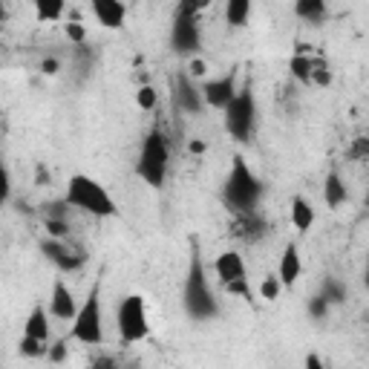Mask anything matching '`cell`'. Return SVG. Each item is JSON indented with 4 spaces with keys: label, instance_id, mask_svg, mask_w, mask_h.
<instances>
[{
    "label": "cell",
    "instance_id": "d590c367",
    "mask_svg": "<svg viewBox=\"0 0 369 369\" xmlns=\"http://www.w3.org/2000/svg\"><path fill=\"white\" fill-rule=\"evenodd\" d=\"M58 67H61V64H58L55 58H46V61L40 64V70H43L46 75H55V72H58Z\"/></svg>",
    "mask_w": 369,
    "mask_h": 369
},
{
    "label": "cell",
    "instance_id": "603a6c76",
    "mask_svg": "<svg viewBox=\"0 0 369 369\" xmlns=\"http://www.w3.org/2000/svg\"><path fill=\"white\" fill-rule=\"evenodd\" d=\"M320 294L326 297V303H329V306H332V303H343V300H346V289L335 280V277H326V280H323Z\"/></svg>",
    "mask_w": 369,
    "mask_h": 369
},
{
    "label": "cell",
    "instance_id": "e0dca14e",
    "mask_svg": "<svg viewBox=\"0 0 369 369\" xmlns=\"http://www.w3.org/2000/svg\"><path fill=\"white\" fill-rule=\"evenodd\" d=\"M346 184L341 182V176L335 173V170H329V176H326V182H323V199H326V205L329 208H338V205H343L346 202Z\"/></svg>",
    "mask_w": 369,
    "mask_h": 369
},
{
    "label": "cell",
    "instance_id": "ffe728a7",
    "mask_svg": "<svg viewBox=\"0 0 369 369\" xmlns=\"http://www.w3.org/2000/svg\"><path fill=\"white\" fill-rule=\"evenodd\" d=\"M312 222H314L312 205H309L303 197H294V199H292V225H294L297 231H309Z\"/></svg>",
    "mask_w": 369,
    "mask_h": 369
},
{
    "label": "cell",
    "instance_id": "ba28073f",
    "mask_svg": "<svg viewBox=\"0 0 369 369\" xmlns=\"http://www.w3.org/2000/svg\"><path fill=\"white\" fill-rule=\"evenodd\" d=\"M170 43L179 55H188V53H197L199 50V23L194 15H182L176 12V21H173V32H170Z\"/></svg>",
    "mask_w": 369,
    "mask_h": 369
},
{
    "label": "cell",
    "instance_id": "cb8c5ba5",
    "mask_svg": "<svg viewBox=\"0 0 369 369\" xmlns=\"http://www.w3.org/2000/svg\"><path fill=\"white\" fill-rule=\"evenodd\" d=\"M280 292H283L280 277H277V274H268L265 280H263V286H260V294H263L265 300H277V297H280Z\"/></svg>",
    "mask_w": 369,
    "mask_h": 369
},
{
    "label": "cell",
    "instance_id": "30bf717a",
    "mask_svg": "<svg viewBox=\"0 0 369 369\" xmlns=\"http://www.w3.org/2000/svg\"><path fill=\"white\" fill-rule=\"evenodd\" d=\"M231 234L246 240V243H257L265 234V219L257 211H243L234 214V225H231Z\"/></svg>",
    "mask_w": 369,
    "mask_h": 369
},
{
    "label": "cell",
    "instance_id": "2e32d148",
    "mask_svg": "<svg viewBox=\"0 0 369 369\" xmlns=\"http://www.w3.org/2000/svg\"><path fill=\"white\" fill-rule=\"evenodd\" d=\"M176 92H179V104H182L184 110H188V113H199V107H202V92L194 89L191 78L184 75V72H179V78H176Z\"/></svg>",
    "mask_w": 369,
    "mask_h": 369
},
{
    "label": "cell",
    "instance_id": "9a60e30c",
    "mask_svg": "<svg viewBox=\"0 0 369 369\" xmlns=\"http://www.w3.org/2000/svg\"><path fill=\"white\" fill-rule=\"evenodd\" d=\"M78 312V303H75V294L58 280L55 289H53V314L61 317V320H72Z\"/></svg>",
    "mask_w": 369,
    "mask_h": 369
},
{
    "label": "cell",
    "instance_id": "7402d4cb",
    "mask_svg": "<svg viewBox=\"0 0 369 369\" xmlns=\"http://www.w3.org/2000/svg\"><path fill=\"white\" fill-rule=\"evenodd\" d=\"M35 12L40 23H50V21H61L64 15V0H35Z\"/></svg>",
    "mask_w": 369,
    "mask_h": 369
},
{
    "label": "cell",
    "instance_id": "d4e9b609",
    "mask_svg": "<svg viewBox=\"0 0 369 369\" xmlns=\"http://www.w3.org/2000/svg\"><path fill=\"white\" fill-rule=\"evenodd\" d=\"M46 234H50L53 240H67V237H70V225H67V219L46 216Z\"/></svg>",
    "mask_w": 369,
    "mask_h": 369
},
{
    "label": "cell",
    "instance_id": "4316f807",
    "mask_svg": "<svg viewBox=\"0 0 369 369\" xmlns=\"http://www.w3.org/2000/svg\"><path fill=\"white\" fill-rule=\"evenodd\" d=\"M43 352H46L43 341H38V338H32V335H23V338H21V355L38 358V355H43Z\"/></svg>",
    "mask_w": 369,
    "mask_h": 369
},
{
    "label": "cell",
    "instance_id": "7c38bea8",
    "mask_svg": "<svg viewBox=\"0 0 369 369\" xmlns=\"http://www.w3.org/2000/svg\"><path fill=\"white\" fill-rule=\"evenodd\" d=\"M92 12H96L99 23L107 29H119L124 23V4L121 0H89Z\"/></svg>",
    "mask_w": 369,
    "mask_h": 369
},
{
    "label": "cell",
    "instance_id": "f35d334b",
    "mask_svg": "<svg viewBox=\"0 0 369 369\" xmlns=\"http://www.w3.org/2000/svg\"><path fill=\"white\" fill-rule=\"evenodd\" d=\"M191 153H205V142H191Z\"/></svg>",
    "mask_w": 369,
    "mask_h": 369
},
{
    "label": "cell",
    "instance_id": "d6a6232c",
    "mask_svg": "<svg viewBox=\"0 0 369 369\" xmlns=\"http://www.w3.org/2000/svg\"><path fill=\"white\" fill-rule=\"evenodd\" d=\"M84 35H87V32H84V26H81V23H67V38H70V40L84 43Z\"/></svg>",
    "mask_w": 369,
    "mask_h": 369
},
{
    "label": "cell",
    "instance_id": "8fae6325",
    "mask_svg": "<svg viewBox=\"0 0 369 369\" xmlns=\"http://www.w3.org/2000/svg\"><path fill=\"white\" fill-rule=\"evenodd\" d=\"M40 251H43L46 257H50L61 271H78V268L84 265V260H87L81 251L72 254L61 240H43V243H40Z\"/></svg>",
    "mask_w": 369,
    "mask_h": 369
},
{
    "label": "cell",
    "instance_id": "5b68a950",
    "mask_svg": "<svg viewBox=\"0 0 369 369\" xmlns=\"http://www.w3.org/2000/svg\"><path fill=\"white\" fill-rule=\"evenodd\" d=\"M72 338L87 343V346H99L104 341V326H101V286L96 283L92 292L87 294L84 306L72 317Z\"/></svg>",
    "mask_w": 369,
    "mask_h": 369
},
{
    "label": "cell",
    "instance_id": "3957f363",
    "mask_svg": "<svg viewBox=\"0 0 369 369\" xmlns=\"http://www.w3.org/2000/svg\"><path fill=\"white\" fill-rule=\"evenodd\" d=\"M64 202L72 208H81L84 214H92V216H113L116 214V205H113L110 194L104 191V184H99L96 179H89L84 173L70 176V188H67Z\"/></svg>",
    "mask_w": 369,
    "mask_h": 369
},
{
    "label": "cell",
    "instance_id": "ab89813d",
    "mask_svg": "<svg viewBox=\"0 0 369 369\" xmlns=\"http://www.w3.org/2000/svg\"><path fill=\"white\" fill-rule=\"evenodd\" d=\"M43 182H50V173H46L43 167H38V184H43Z\"/></svg>",
    "mask_w": 369,
    "mask_h": 369
},
{
    "label": "cell",
    "instance_id": "7a4b0ae2",
    "mask_svg": "<svg viewBox=\"0 0 369 369\" xmlns=\"http://www.w3.org/2000/svg\"><path fill=\"white\" fill-rule=\"evenodd\" d=\"M263 182L248 170L246 159L237 156L234 165H231V173L222 184V202L231 214H243V211H254L263 199Z\"/></svg>",
    "mask_w": 369,
    "mask_h": 369
},
{
    "label": "cell",
    "instance_id": "1f68e13d",
    "mask_svg": "<svg viewBox=\"0 0 369 369\" xmlns=\"http://www.w3.org/2000/svg\"><path fill=\"white\" fill-rule=\"evenodd\" d=\"M225 289H228L231 294H243L246 300H251V292H248V286H246V277H240V280H231V283H225Z\"/></svg>",
    "mask_w": 369,
    "mask_h": 369
},
{
    "label": "cell",
    "instance_id": "60d3db41",
    "mask_svg": "<svg viewBox=\"0 0 369 369\" xmlns=\"http://www.w3.org/2000/svg\"><path fill=\"white\" fill-rule=\"evenodd\" d=\"M92 366H113V360H107V358H101V360H96Z\"/></svg>",
    "mask_w": 369,
    "mask_h": 369
},
{
    "label": "cell",
    "instance_id": "44dd1931",
    "mask_svg": "<svg viewBox=\"0 0 369 369\" xmlns=\"http://www.w3.org/2000/svg\"><path fill=\"white\" fill-rule=\"evenodd\" d=\"M248 12H251V0H228L225 4V18L231 26H246Z\"/></svg>",
    "mask_w": 369,
    "mask_h": 369
},
{
    "label": "cell",
    "instance_id": "9c48e42d",
    "mask_svg": "<svg viewBox=\"0 0 369 369\" xmlns=\"http://www.w3.org/2000/svg\"><path fill=\"white\" fill-rule=\"evenodd\" d=\"M234 92H237V72L231 70L228 75L211 78V81L202 84V101H208L216 110H225V104L234 99Z\"/></svg>",
    "mask_w": 369,
    "mask_h": 369
},
{
    "label": "cell",
    "instance_id": "484cf974",
    "mask_svg": "<svg viewBox=\"0 0 369 369\" xmlns=\"http://www.w3.org/2000/svg\"><path fill=\"white\" fill-rule=\"evenodd\" d=\"M289 67H292V75H294V78H300V81H309V78H312V61H309L306 55H294Z\"/></svg>",
    "mask_w": 369,
    "mask_h": 369
},
{
    "label": "cell",
    "instance_id": "b9f144b4",
    "mask_svg": "<svg viewBox=\"0 0 369 369\" xmlns=\"http://www.w3.org/2000/svg\"><path fill=\"white\" fill-rule=\"evenodd\" d=\"M6 21V9H4V4H0V23Z\"/></svg>",
    "mask_w": 369,
    "mask_h": 369
},
{
    "label": "cell",
    "instance_id": "6da1fadb",
    "mask_svg": "<svg viewBox=\"0 0 369 369\" xmlns=\"http://www.w3.org/2000/svg\"><path fill=\"white\" fill-rule=\"evenodd\" d=\"M182 303H184V312H188L194 320H211L219 312L216 297H214V292L208 286V274H205V265H202L197 243L191 248V265H188V277H184Z\"/></svg>",
    "mask_w": 369,
    "mask_h": 369
},
{
    "label": "cell",
    "instance_id": "8992f818",
    "mask_svg": "<svg viewBox=\"0 0 369 369\" xmlns=\"http://www.w3.org/2000/svg\"><path fill=\"white\" fill-rule=\"evenodd\" d=\"M254 116H257V107H254V92L251 87L246 84L243 89L234 92V99L225 104V130L237 138V142H248V136L254 130Z\"/></svg>",
    "mask_w": 369,
    "mask_h": 369
},
{
    "label": "cell",
    "instance_id": "f1b7e54d",
    "mask_svg": "<svg viewBox=\"0 0 369 369\" xmlns=\"http://www.w3.org/2000/svg\"><path fill=\"white\" fill-rule=\"evenodd\" d=\"M211 6V0H179V12L182 15H199V12H205Z\"/></svg>",
    "mask_w": 369,
    "mask_h": 369
},
{
    "label": "cell",
    "instance_id": "ac0fdd59",
    "mask_svg": "<svg viewBox=\"0 0 369 369\" xmlns=\"http://www.w3.org/2000/svg\"><path fill=\"white\" fill-rule=\"evenodd\" d=\"M23 335H32V338H38V341H43V343L50 341V323H46V312H43L40 306L32 309V314H29V320H26Z\"/></svg>",
    "mask_w": 369,
    "mask_h": 369
},
{
    "label": "cell",
    "instance_id": "83f0119b",
    "mask_svg": "<svg viewBox=\"0 0 369 369\" xmlns=\"http://www.w3.org/2000/svg\"><path fill=\"white\" fill-rule=\"evenodd\" d=\"M136 101H138V107L142 110H153L156 107V89L153 87H138V92H136Z\"/></svg>",
    "mask_w": 369,
    "mask_h": 369
},
{
    "label": "cell",
    "instance_id": "836d02e7",
    "mask_svg": "<svg viewBox=\"0 0 369 369\" xmlns=\"http://www.w3.org/2000/svg\"><path fill=\"white\" fill-rule=\"evenodd\" d=\"M67 358V343L61 341V343H55L53 349H50V360H55V363H61Z\"/></svg>",
    "mask_w": 369,
    "mask_h": 369
},
{
    "label": "cell",
    "instance_id": "5bb4252c",
    "mask_svg": "<svg viewBox=\"0 0 369 369\" xmlns=\"http://www.w3.org/2000/svg\"><path fill=\"white\" fill-rule=\"evenodd\" d=\"M277 277H280V283L283 289H292L297 283V277H300V254H297V246L289 243L283 257H280V268H277Z\"/></svg>",
    "mask_w": 369,
    "mask_h": 369
},
{
    "label": "cell",
    "instance_id": "52a82bcc",
    "mask_svg": "<svg viewBox=\"0 0 369 369\" xmlns=\"http://www.w3.org/2000/svg\"><path fill=\"white\" fill-rule=\"evenodd\" d=\"M150 332L148 326V309L142 294H127L119 306V335L124 343H138Z\"/></svg>",
    "mask_w": 369,
    "mask_h": 369
},
{
    "label": "cell",
    "instance_id": "277c9868",
    "mask_svg": "<svg viewBox=\"0 0 369 369\" xmlns=\"http://www.w3.org/2000/svg\"><path fill=\"white\" fill-rule=\"evenodd\" d=\"M167 142H165V136L159 127H153L145 138V145H142V153H138V165H136V173L142 176L150 188H162L165 179H167Z\"/></svg>",
    "mask_w": 369,
    "mask_h": 369
},
{
    "label": "cell",
    "instance_id": "d6986e66",
    "mask_svg": "<svg viewBox=\"0 0 369 369\" xmlns=\"http://www.w3.org/2000/svg\"><path fill=\"white\" fill-rule=\"evenodd\" d=\"M294 12H297V18H303V21L320 23L323 18H326V0H297Z\"/></svg>",
    "mask_w": 369,
    "mask_h": 369
},
{
    "label": "cell",
    "instance_id": "4fadbf2b",
    "mask_svg": "<svg viewBox=\"0 0 369 369\" xmlns=\"http://www.w3.org/2000/svg\"><path fill=\"white\" fill-rule=\"evenodd\" d=\"M214 271L222 283H231V280H240V277H246V263L237 251H222L214 263Z\"/></svg>",
    "mask_w": 369,
    "mask_h": 369
},
{
    "label": "cell",
    "instance_id": "4dcf8cb0",
    "mask_svg": "<svg viewBox=\"0 0 369 369\" xmlns=\"http://www.w3.org/2000/svg\"><path fill=\"white\" fill-rule=\"evenodd\" d=\"M9 194H12V179H9L6 165L0 162V205H6V202H9Z\"/></svg>",
    "mask_w": 369,
    "mask_h": 369
},
{
    "label": "cell",
    "instance_id": "74e56055",
    "mask_svg": "<svg viewBox=\"0 0 369 369\" xmlns=\"http://www.w3.org/2000/svg\"><path fill=\"white\" fill-rule=\"evenodd\" d=\"M191 75H205V64H202V61H194V64H191Z\"/></svg>",
    "mask_w": 369,
    "mask_h": 369
},
{
    "label": "cell",
    "instance_id": "8d00e7d4",
    "mask_svg": "<svg viewBox=\"0 0 369 369\" xmlns=\"http://www.w3.org/2000/svg\"><path fill=\"white\" fill-rule=\"evenodd\" d=\"M306 366H309V369H323V363H320L317 355H309V358H306Z\"/></svg>",
    "mask_w": 369,
    "mask_h": 369
},
{
    "label": "cell",
    "instance_id": "e575fe53",
    "mask_svg": "<svg viewBox=\"0 0 369 369\" xmlns=\"http://www.w3.org/2000/svg\"><path fill=\"white\" fill-rule=\"evenodd\" d=\"M352 159H363V156H369V145H366V138H358V145H355V150L349 153Z\"/></svg>",
    "mask_w": 369,
    "mask_h": 369
},
{
    "label": "cell",
    "instance_id": "f546056e",
    "mask_svg": "<svg viewBox=\"0 0 369 369\" xmlns=\"http://www.w3.org/2000/svg\"><path fill=\"white\" fill-rule=\"evenodd\" d=\"M309 314H312L314 320H323V317H326V314H329V303H326V297H323V294L312 297V300H309Z\"/></svg>",
    "mask_w": 369,
    "mask_h": 369
}]
</instances>
